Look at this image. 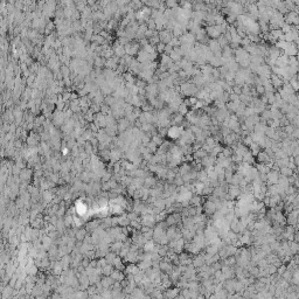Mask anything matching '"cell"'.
I'll use <instances>...</instances> for the list:
<instances>
[{"label":"cell","instance_id":"obj_1","mask_svg":"<svg viewBox=\"0 0 299 299\" xmlns=\"http://www.w3.org/2000/svg\"><path fill=\"white\" fill-rule=\"evenodd\" d=\"M284 20L285 24L293 26V27H298L299 26V12L298 11H292V12H288L284 15Z\"/></svg>","mask_w":299,"mask_h":299},{"label":"cell","instance_id":"obj_2","mask_svg":"<svg viewBox=\"0 0 299 299\" xmlns=\"http://www.w3.org/2000/svg\"><path fill=\"white\" fill-rule=\"evenodd\" d=\"M241 195H242V191H241V188H239L238 186H234V185H232V186L228 188V191H227V199L230 200V201L235 200L236 198H239Z\"/></svg>","mask_w":299,"mask_h":299},{"label":"cell","instance_id":"obj_3","mask_svg":"<svg viewBox=\"0 0 299 299\" xmlns=\"http://www.w3.org/2000/svg\"><path fill=\"white\" fill-rule=\"evenodd\" d=\"M279 179H280V174H279V172H277V171L271 169V171L266 174V182L269 184V186H270V185H277V184L279 182Z\"/></svg>","mask_w":299,"mask_h":299},{"label":"cell","instance_id":"obj_4","mask_svg":"<svg viewBox=\"0 0 299 299\" xmlns=\"http://www.w3.org/2000/svg\"><path fill=\"white\" fill-rule=\"evenodd\" d=\"M206 32H207V35L209 37H212V40H217L222 35L221 29H220V26H216V25L215 26H208Z\"/></svg>","mask_w":299,"mask_h":299},{"label":"cell","instance_id":"obj_5","mask_svg":"<svg viewBox=\"0 0 299 299\" xmlns=\"http://www.w3.org/2000/svg\"><path fill=\"white\" fill-rule=\"evenodd\" d=\"M184 133V129L182 126H172L168 129V132H167V136L172 139H179Z\"/></svg>","mask_w":299,"mask_h":299},{"label":"cell","instance_id":"obj_6","mask_svg":"<svg viewBox=\"0 0 299 299\" xmlns=\"http://www.w3.org/2000/svg\"><path fill=\"white\" fill-rule=\"evenodd\" d=\"M159 37H160V42H163V43H165V44H168L171 41H172V39L174 37L173 36V34L171 33L169 31H161L160 33H159Z\"/></svg>","mask_w":299,"mask_h":299},{"label":"cell","instance_id":"obj_7","mask_svg":"<svg viewBox=\"0 0 299 299\" xmlns=\"http://www.w3.org/2000/svg\"><path fill=\"white\" fill-rule=\"evenodd\" d=\"M204 264H206V255L203 254H199L196 258L193 261V266L195 269H201L202 266H204Z\"/></svg>","mask_w":299,"mask_h":299},{"label":"cell","instance_id":"obj_8","mask_svg":"<svg viewBox=\"0 0 299 299\" xmlns=\"http://www.w3.org/2000/svg\"><path fill=\"white\" fill-rule=\"evenodd\" d=\"M172 124L174 125V126H181V124L184 123V122H186L185 120V117L182 116V115H180L179 112H175L174 115H173V118H172Z\"/></svg>","mask_w":299,"mask_h":299},{"label":"cell","instance_id":"obj_9","mask_svg":"<svg viewBox=\"0 0 299 299\" xmlns=\"http://www.w3.org/2000/svg\"><path fill=\"white\" fill-rule=\"evenodd\" d=\"M289 66V56H286L285 54L280 55L278 57V60L276 61V67L278 68H286Z\"/></svg>","mask_w":299,"mask_h":299},{"label":"cell","instance_id":"obj_10","mask_svg":"<svg viewBox=\"0 0 299 299\" xmlns=\"http://www.w3.org/2000/svg\"><path fill=\"white\" fill-rule=\"evenodd\" d=\"M159 269L166 273H171L173 271V265L171 264V261H163L159 263Z\"/></svg>","mask_w":299,"mask_h":299},{"label":"cell","instance_id":"obj_11","mask_svg":"<svg viewBox=\"0 0 299 299\" xmlns=\"http://www.w3.org/2000/svg\"><path fill=\"white\" fill-rule=\"evenodd\" d=\"M138 44H136V43H133V44H126L125 46V52H126V54L130 56H132V55H134V54H137L138 53Z\"/></svg>","mask_w":299,"mask_h":299},{"label":"cell","instance_id":"obj_12","mask_svg":"<svg viewBox=\"0 0 299 299\" xmlns=\"http://www.w3.org/2000/svg\"><path fill=\"white\" fill-rule=\"evenodd\" d=\"M100 284L104 289H109V288H112L115 285V280L111 278V277H104L102 280H100Z\"/></svg>","mask_w":299,"mask_h":299},{"label":"cell","instance_id":"obj_13","mask_svg":"<svg viewBox=\"0 0 299 299\" xmlns=\"http://www.w3.org/2000/svg\"><path fill=\"white\" fill-rule=\"evenodd\" d=\"M192 171H194V169L192 168V166H191L189 164H184V165H181L180 168H179V174H180L181 176H184V175L191 173Z\"/></svg>","mask_w":299,"mask_h":299},{"label":"cell","instance_id":"obj_14","mask_svg":"<svg viewBox=\"0 0 299 299\" xmlns=\"http://www.w3.org/2000/svg\"><path fill=\"white\" fill-rule=\"evenodd\" d=\"M279 174H280L282 176H285V178H291V176L295 174V171L291 169V168H289V167H283V168H280Z\"/></svg>","mask_w":299,"mask_h":299},{"label":"cell","instance_id":"obj_15","mask_svg":"<svg viewBox=\"0 0 299 299\" xmlns=\"http://www.w3.org/2000/svg\"><path fill=\"white\" fill-rule=\"evenodd\" d=\"M129 126H130V123H129L128 119H120V120L118 122V125H117L118 131H120V132H124Z\"/></svg>","mask_w":299,"mask_h":299},{"label":"cell","instance_id":"obj_16","mask_svg":"<svg viewBox=\"0 0 299 299\" xmlns=\"http://www.w3.org/2000/svg\"><path fill=\"white\" fill-rule=\"evenodd\" d=\"M115 282H123L124 280V276H123V273H122V271H119V270H116V271H113L112 273H111V276H110Z\"/></svg>","mask_w":299,"mask_h":299},{"label":"cell","instance_id":"obj_17","mask_svg":"<svg viewBox=\"0 0 299 299\" xmlns=\"http://www.w3.org/2000/svg\"><path fill=\"white\" fill-rule=\"evenodd\" d=\"M113 53H115V54H116L118 57H122V59L124 57L123 55H124V54H126V52H125V48H124L122 44H119V46H116V47H115V49H113Z\"/></svg>","mask_w":299,"mask_h":299},{"label":"cell","instance_id":"obj_18","mask_svg":"<svg viewBox=\"0 0 299 299\" xmlns=\"http://www.w3.org/2000/svg\"><path fill=\"white\" fill-rule=\"evenodd\" d=\"M98 227H100V224H98V221H92V222H90V223H88L87 224V232H90V233H94V232H96L97 229H98Z\"/></svg>","mask_w":299,"mask_h":299},{"label":"cell","instance_id":"obj_19","mask_svg":"<svg viewBox=\"0 0 299 299\" xmlns=\"http://www.w3.org/2000/svg\"><path fill=\"white\" fill-rule=\"evenodd\" d=\"M123 242L122 241H117V242H115L112 245H111V250H112V252H115V254H119V251L123 249Z\"/></svg>","mask_w":299,"mask_h":299},{"label":"cell","instance_id":"obj_20","mask_svg":"<svg viewBox=\"0 0 299 299\" xmlns=\"http://www.w3.org/2000/svg\"><path fill=\"white\" fill-rule=\"evenodd\" d=\"M290 250H291V254H292L293 256L298 255L299 254V243H297L296 241L290 242Z\"/></svg>","mask_w":299,"mask_h":299},{"label":"cell","instance_id":"obj_21","mask_svg":"<svg viewBox=\"0 0 299 299\" xmlns=\"http://www.w3.org/2000/svg\"><path fill=\"white\" fill-rule=\"evenodd\" d=\"M201 203H202V199H201L200 195H194V196H192V199L189 201V204L193 206V207H199V206H201Z\"/></svg>","mask_w":299,"mask_h":299},{"label":"cell","instance_id":"obj_22","mask_svg":"<svg viewBox=\"0 0 299 299\" xmlns=\"http://www.w3.org/2000/svg\"><path fill=\"white\" fill-rule=\"evenodd\" d=\"M249 148H250V152L252 153V156H254V157H257V154H258V153L261 152V150H262V148H261V146H260V145H257L256 143H252V144L250 145V147H249Z\"/></svg>","mask_w":299,"mask_h":299},{"label":"cell","instance_id":"obj_23","mask_svg":"<svg viewBox=\"0 0 299 299\" xmlns=\"http://www.w3.org/2000/svg\"><path fill=\"white\" fill-rule=\"evenodd\" d=\"M166 296L168 299H175L179 296V289H171V290H167Z\"/></svg>","mask_w":299,"mask_h":299},{"label":"cell","instance_id":"obj_24","mask_svg":"<svg viewBox=\"0 0 299 299\" xmlns=\"http://www.w3.org/2000/svg\"><path fill=\"white\" fill-rule=\"evenodd\" d=\"M112 272H113V265H111V264L105 265L103 267V270H102V273H103L105 277H110Z\"/></svg>","mask_w":299,"mask_h":299},{"label":"cell","instance_id":"obj_25","mask_svg":"<svg viewBox=\"0 0 299 299\" xmlns=\"http://www.w3.org/2000/svg\"><path fill=\"white\" fill-rule=\"evenodd\" d=\"M39 139V137L37 136H35L34 133H32L28 138H27V144L29 145V146H35V145H37V140Z\"/></svg>","mask_w":299,"mask_h":299},{"label":"cell","instance_id":"obj_26","mask_svg":"<svg viewBox=\"0 0 299 299\" xmlns=\"http://www.w3.org/2000/svg\"><path fill=\"white\" fill-rule=\"evenodd\" d=\"M31 175H32V172H31L29 169H27V168L22 169V171H21V173H20L21 179H22V180H25V181L29 180V179H31Z\"/></svg>","mask_w":299,"mask_h":299},{"label":"cell","instance_id":"obj_27","mask_svg":"<svg viewBox=\"0 0 299 299\" xmlns=\"http://www.w3.org/2000/svg\"><path fill=\"white\" fill-rule=\"evenodd\" d=\"M85 234H87V230L84 229H78L76 233H75V237L77 241H83L85 239Z\"/></svg>","mask_w":299,"mask_h":299},{"label":"cell","instance_id":"obj_28","mask_svg":"<svg viewBox=\"0 0 299 299\" xmlns=\"http://www.w3.org/2000/svg\"><path fill=\"white\" fill-rule=\"evenodd\" d=\"M144 185L146 187H154L157 185V180L154 178H145L144 180Z\"/></svg>","mask_w":299,"mask_h":299},{"label":"cell","instance_id":"obj_29","mask_svg":"<svg viewBox=\"0 0 299 299\" xmlns=\"http://www.w3.org/2000/svg\"><path fill=\"white\" fill-rule=\"evenodd\" d=\"M105 66L108 67L110 70L111 69H116V68H118V65H117V59H109L108 61H106V63H105Z\"/></svg>","mask_w":299,"mask_h":299},{"label":"cell","instance_id":"obj_30","mask_svg":"<svg viewBox=\"0 0 299 299\" xmlns=\"http://www.w3.org/2000/svg\"><path fill=\"white\" fill-rule=\"evenodd\" d=\"M255 91H256V94H257L258 96L265 95V88H264V85H262V84H255Z\"/></svg>","mask_w":299,"mask_h":299},{"label":"cell","instance_id":"obj_31","mask_svg":"<svg viewBox=\"0 0 299 299\" xmlns=\"http://www.w3.org/2000/svg\"><path fill=\"white\" fill-rule=\"evenodd\" d=\"M152 143H153V144H156L157 146H158V145H159V146H161V145H163V143H164L163 137H161L160 134H154V136L152 137Z\"/></svg>","mask_w":299,"mask_h":299},{"label":"cell","instance_id":"obj_32","mask_svg":"<svg viewBox=\"0 0 299 299\" xmlns=\"http://www.w3.org/2000/svg\"><path fill=\"white\" fill-rule=\"evenodd\" d=\"M151 265H152V261H140L138 266L140 270H148Z\"/></svg>","mask_w":299,"mask_h":299},{"label":"cell","instance_id":"obj_33","mask_svg":"<svg viewBox=\"0 0 299 299\" xmlns=\"http://www.w3.org/2000/svg\"><path fill=\"white\" fill-rule=\"evenodd\" d=\"M178 112H179L180 115H182V116H185V115H188V106H187L185 103H182V104L179 106V110H178Z\"/></svg>","mask_w":299,"mask_h":299},{"label":"cell","instance_id":"obj_34","mask_svg":"<svg viewBox=\"0 0 299 299\" xmlns=\"http://www.w3.org/2000/svg\"><path fill=\"white\" fill-rule=\"evenodd\" d=\"M295 129H296V128H295L292 124H290V125H288V126L283 128V131L286 133L288 136H290V137H291V136H292V133H293V131H295Z\"/></svg>","mask_w":299,"mask_h":299},{"label":"cell","instance_id":"obj_35","mask_svg":"<svg viewBox=\"0 0 299 299\" xmlns=\"http://www.w3.org/2000/svg\"><path fill=\"white\" fill-rule=\"evenodd\" d=\"M290 84H291V87L293 88V90L297 92V91H299V81L295 77V78H292L291 81H290Z\"/></svg>","mask_w":299,"mask_h":299},{"label":"cell","instance_id":"obj_36","mask_svg":"<svg viewBox=\"0 0 299 299\" xmlns=\"http://www.w3.org/2000/svg\"><path fill=\"white\" fill-rule=\"evenodd\" d=\"M153 247H154V244H153V242H146L145 244H144V249H145V251L146 252H152L153 251Z\"/></svg>","mask_w":299,"mask_h":299},{"label":"cell","instance_id":"obj_37","mask_svg":"<svg viewBox=\"0 0 299 299\" xmlns=\"http://www.w3.org/2000/svg\"><path fill=\"white\" fill-rule=\"evenodd\" d=\"M113 266L117 269V270H120L122 267H123V263H122V260L119 258V257H117L116 260H115V262H113Z\"/></svg>","mask_w":299,"mask_h":299},{"label":"cell","instance_id":"obj_38","mask_svg":"<svg viewBox=\"0 0 299 299\" xmlns=\"http://www.w3.org/2000/svg\"><path fill=\"white\" fill-rule=\"evenodd\" d=\"M61 71H62L63 76H65V78H67V77L69 76V68H68V67L62 66V67H61Z\"/></svg>","mask_w":299,"mask_h":299},{"label":"cell","instance_id":"obj_39","mask_svg":"<svg viewBox=\"0 0 299 299\" xmlns=\"http://www.w3.org/2000/svg\"><path fill=\"white\" fill-rule=\"evenodd\" d=\"M165 43H163V42H160L159 44H157V50L159 52V53H163V52H165Z\"/></svg>","mask_w":299,"mask_h":299},{"label":"cell","instance_id":"obj_40","mask_svg":"<svg viewBox=\"0 0 299 299\" xmlns=\"http://www.w3.org/2000/svg\"><path fill=\"white\" fill-rule=\"evenodd\" d=\"M43 199L46 200V201H50V200L53 199L50 192H44V193H43Z\"/></svg>","mask_w":299,"mask_h":299},{"label":"cell","instance_id":"obj_41","mask_svg":"<svg viewBox=\"0 0 299 299\" xmlns=\"http://www.w3.org/2000/svg\"><path fill=\"white\" fill-rule=\"evenodd\" d=\"M70 97H71V94H70V92H63V100H69Z\"/></svg>","mask_w":299,"mask_h":299},{"label":"cell","instance_id":"obj_42","mask_svg":"<svg viewBox=\"0 0 299 299\" xmlns=\"http://www.w3.org/2000/svg\"><path fill=\"white\" fill-rule=\"evenodd\" d=\"M293 161H295V165L297 166V168L299 167V157H295L293 158Z\"/></svg>","mask_w":299,"mask_h":299},{"label":"cell","instance_id":"obj_43","mask_svg":"<svg viewBox=\"0 0 299 299\" xmlns=\"http://www.w3.org/2000/svg\"><path fill=\"white\" fill-rule=\"evenodd\" d=\"M293 106H296V108H298L299 109V95H297V100H296V103H295Z\"/></svg>","mask_w":299,"mask_h":299}]
</instances>
